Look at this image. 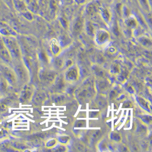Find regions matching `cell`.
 <instances>
[{
	"instance_id": "cell-10",
	"label": "cell",
	"mask_w": 152,
	"mask_h": 152,
	"mask_svg": "<svg viewBox=\"0 0 152 152\" xmlns=\"http://www.w3.org/2000/svg\"><path fill=\"white\" fill-rule=\"evenodd\" d=\"M124 22L125 24L127 27L133 29L137 28L138 25V22L137 20L136 19V18L132 15H129L128 17L125 18Z\"/></svg>"
},
{
	"instance_id": "cell-5",
	"label": "cell",
	"mask_w": 152,
	"mask_h": 152,
	"mask_svg": "<svg viewBox=\"0 0 152 152\" xmlns=\"http://www.w3.org/2000/svg\"><path fill=\"white\" fill-rule=\"evenodd\" d=\"M34 90L32 86L27 85L24 87L21 92L20 100L22 102H28L33 96Z\"/></svg>"
},
{
	"instance_id": "cell-8",
	"label": "cell",
	"mask_w": 152,
	"mask_h": 152,
	"mask_svg": "<svg viewBox=\"0 0 152 152\" xmlns=\"http://www.w3.org/2000/svg\"><path fill=\"white\" fill-rule=\"evenodd\" d=\"M99 13L101 15V17L103 18L105 22L109 23L111 20V13L109 9H108L106 7L100 6L99 8Z\"/></svg>"
},
{
	"instance_id": "cell-9",
	"label": "cell",
	"mask_w": 152,
	"mask_h": 152,
	"mask_svg": "<svg viewBox=\"0 0 152 152\" xmlns=\"http://www.w3.org/2000/svg\"><path fill=\"white\" fill-rule=\"evenodd\" d=\"M84 24V22L82 18L81 17H77L76 20H75L73 26H72V28H73L74 33L80 32L83 28Z\"/></svg>"
},
{
	"instance_id": "cell-3",
	"label": "cell",
	"mask_w": 152,
	"mask_h": 152,
	"mask_svg": "<svg viewBox=\"0 0 152 152\" xmlns=\"http://www.w3.org/2000/svg\"><path fill=\"white\" fill-rule=\"evenodd\" d=\"M110 36L109 33L104 29H99L95 33V40L99 45L104 44L109 41Z\"/></svg>"
},
{
	"instance_id": "cell-21",
	"label": "cell",
	"mask_w": 152,
	"mask_h": 152,
	"mask_svg": "<svg viewBox=\"0 0 152 152\" xmlns=\"http://www.w3.org/2000/svg\"><path fill=\"white\" fill-rule=\"evenodd\" d=\"M112 71L113 72H114V73H117V72H118L119 71V67L118 66L117 64L113 65Z\"/></svg>"
},
{
	"instance_id": "cell-14",
	"label": "cell",
	"mask_w": 152,
	"mask_h": 152,
	"mask_svg": "<svg viewBox=\"0 0 152 152\" xmlns=\"http://www.w3.org/2000/svg\"><path fill=\"white\" fill-rule=\"evenodd\" d=\"M138 2L140 4V6L145 11H149L151 10V7L149 5V0H138Z\"/></svg>"
},
{
	"instance_id": "cell-15",
	"label": "cell",
	"mask_w": 152,
	"mask_h": 152,
	"mask_svg": "<svg viewBox=\"0 0 152 152\" xmlns=\"http://www.w3.org/2000/svg\"><path fill=\"white\" fill-rule=\"evenodd\" d=\"M45 99V96L43 94L38 93L34 96V100L36 103H41Z\"/></svg>"
},
{
	"instance_id": "cell-17",
	"label": "cell",
	"mask_w": 152,
	"mask_h": 152,
	"mask_svg": "<svg viewBox=\"0 0 152 152\" xmlns=\"http://www.w3.org/2000/svg\"><path fill=\"white\" fill-rule=\"evenodd\" d=\"M22 13V15L24 16V17H25L26 19H28V20H33V15L31 14V13L28 10H26L25 11H24Z\"/></svg>"
},
{
	"instance_id": "cell-11",
	"label": "cell",
	"mask_w": 152,
	"mask_h": 152,
	"mask_svg": "<svg viewBox=\"0 0 152 152\" xmlns=\"http://www.w3.org/2000/svg\"><path fill=\"white\" fill-rule=\"evenodd\" d=\"M66 77L69 81H75L78 77V72L75 68H72L69 69L66 75Z\"/></svg>"
},
{
	"instance_id": "cell-7",
	"label": "cell",
	"mask_w": 152,
	"mask_h": 152,
	"mask_svg": "<svg viewBox=\"0 0 152 152\" xmlns=\"http://www.w3.org/2000/svg\"><path fill=\"white\" fill-rule=\"evenodd\" d=\"M17 77L22 81H26L28 79V71L22 65H18L14 70Z\"/></svg>"
},
{
	"instance_id": "cell-20",
	"label": "cell",
	"mask_w": 152,
	"mask_h": 152,
	"mask_svg": "<svg viewBox=\"0 0 152 152\" xmlns=\"http://www.w3.org/2000/svg\"><path fill=\"white\" fill-rule=\"evenodd\" d=\"M52 48H53V51H54V53L56 54V53H59V47L56 45V43H53Z\"/></svg>"
},
{
	"instance_id": "cell-19",
	"label": "cell",
	"mask_w": 152,
	"mask_h": 152,
	"mask_svg": "<svg viewBox=\"0 0 152 152\" xmlns=\"http://www.w3.org/2000/svg\"><path fill=\"white\" fill-rule=\"evenodd\" d=\"M140 42H141L144 45H148V46L149 45H151V41L149 39H148V38H142Z\"/></svg>"
},
{
	"instance_id": "cell-6",
	"label": "cell",
	"mask_w": 152,
	"mask_h": 152,
	"mask_svg": "<svg viewBox=\"0 0 152 152\" xmlns=\"http://www.w3.org/2000/svg\"><path fill=\"white\" fill-rule=\"evenodd\" d=\"M100 5L96 1H91L86 7V12L89 15H94L99 13Z\"/></svg>"
},
{
	"instance_id": "cell-18",
	"label": "cell",
	"mask_w": 152,
	"mask_h": 152,
	"mask_svg": "<svg viewBox=\"0 0 152 152\" xmlns=\"http://www.w3.org/2000/svg\"><path fill=\"white\" fill-rule=\"evenodd\" d=\"M139 103H140V104L142 106V107L145 108L146 109L148 110L149 109V107H148V103L145 102V100L144 99H139Z\"/></svg>"
},
{
	"instance_id": "cell-13",
	"label": "cell",
	"mask_w": 152,
	"mask_h": 152,
	"mask_svg": "<svg viewBox=\"0 0 152 152\" xmlns=\"http://www.w3.org/2000/svg\"><path fill=\"white\" fill-rule=\"evenodd\" d=\"M42 79L46 82H53L55 79V74L51 71H44L42 74Z\"/></svg>"
},
{
	"instance_id": "cell-4",
	"label": "cell",
	"mask_w": 152,
	"mask_h": 152,
	"mask_svg": "<svg viewBox=\"0 0 152 152\" xmlns=\"http://www.w3.org/2000/svg\"><path fill=\"white\" fill-rule=\"evenodd\" d=\"M0 56L7 62H10L12 61V57L3 41L2 37H0Z\"/></svg>"
},
{
	"instance_id": "cell-12",
	"label": "cell",
	"mask_w": 152,
	"mask_h": 152,
	"mask_svg": "<svg viewBox=\"0 0 152 152\" xmlns=\"http://www.w3.org/2000/svg\"><path fill=\"white\" fill-rule=\"evenodd\" d=\"M13 5L18 11L23 12L27 10L26 5L23 0H13Z\"/></svg>"
},
{
	"instance_id": "cell-22",
	"label": "cell",
	"mask_w": 152,
	"mask_h": 152,
	"mask_svg": "<svg viewBox=\"0 0 152 152\" xmlns=\"http://www.w3.org/2000/svg\"><path fill=\"white\" fill-rule=\"evenodd\" d=\"M75 1L77 4H79V5H82L84 4L86 2V0H74Z\"/></svg>"
},
{
	"instance_id": "cell-1",
	"label": "cell",
	"mask_w": 152,
	"mask_h": 152,
	"mask_svg": "<svg viewBox=\"0 0 152 152\" xmlns=\"http://www.w3.org/2000/svg\"><path fill=\"white\" fill-rule=\"evenodd\" d=\"M2 39L4 42L7 49L9 50L12 57L15 59L21 58V53L20 48L15 38L13 36H3Z\"/></svg>"
},
{
	"instance_id": "cell-2",
	"label": "cell",
	"mask_w": 152,
	"mask_h": 152,
	"mask_svg": "<svg viewBox=\"0 0 152 152\" xmlns=\"http://www.w3.org/2000/svg\"><path fill=\"white\" fill-rule=\"evenodd\" d=\"M0 71L9 84H14L17 80V76L14 69L6 64H0Z\"/></svg>"
},
{
	"instance_id": "cell-16",
	"label": "cell",
	"mask_w": 152,
	"mask_h": 152,
	"mask_svg": "<svg viewBox=\"0 0 152 152\" xmlns=\"http://www.w3.org/2000/svg\"><path fill=\"white\" fill-rule=\"evenodd\" d=\"M86 30L87 31V33L89 35H93L94 33V27L91 23V22H87L86 24Z\"/></svg>"
}]
</instances>
